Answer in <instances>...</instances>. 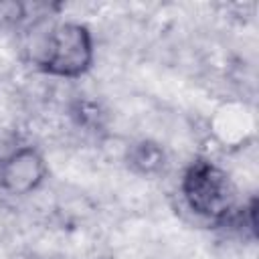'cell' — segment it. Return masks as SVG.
I'll use <instances>...</instances> for the list:
<instances>
[{"mask_svg":"<svg viewBox=\"0 0 259 259\" xmlns=\"http://www.w3.org/2000/svg\"><path fill=\"white\" fill-rule=\"evenodd\" d=\"M180 192L186 206L200 219L214 225H229L237 212V188L231 176L210 160L190 162L180 178Z\"/></svg>","mask_w":259,"mask_h":259,"instance_id":"cell-1","label":"cell"},{"mask_svg":"<svg viewBox=\"0 0 259 259\" xmlns=\"http://www.w3.org/2000/svg\"><path fill=\"white\" fill-rule=\"evenodd\" d=\"M93 34L81 22L55 24L40 42L34 65L53 77L77 79L93 65Z\"/></svg>","mask_w":259,"mask_h":259,"instance_id":"cell-2","label":"cell"},{"mask_svg":"<svg viewBox=\"0 0 259 259\" xmlns=\"http://www.w3.org/2000/svg\"><path fill=\"white\" fill-rule=\"evenodd\" d=\"M47 178V162L32 146L16 148L0 162V188L14 196L34 192Z\"/></svg>","mask_w":259,"mask_h":259,"instance_id":"cell-3","label":"cell"},{"mask_svg":"<svg viewBox=\"0 0 259 259\" xmlns=\"http://www.w3.org/2000/svg\"><path fill=\"white\" fill-rule=\"evenodd\" d=\"M127 168L140 176H154L166 166V152L154 140H138L127 148Z\"/></svg>","mask_w":259,"mask_h":259,"instance_id":"cell-4","label":"cell"},{"mask_svg":"<svg viewBox=\"0 0 259 259\" xmlns=\"http://www.w3.org/2000/svg\"><path fill=\"white\" fill-rule=\"evenodd\" d=\"M26 18V6L16 0H0V28H8Z\"/></svg>","mask_w":259,"mask_h":259,"instance_id":"cell-5","label":"cell"}]
</instances>
